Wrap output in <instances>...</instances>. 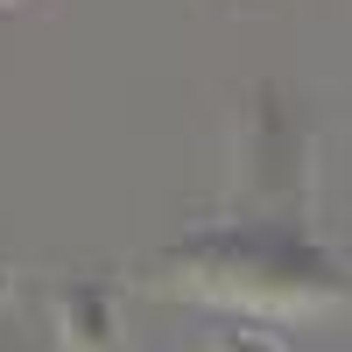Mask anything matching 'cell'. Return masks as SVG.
Returning <instances> with one entry per match:
<instances>
[{"mask_svg": "<svg viewBox=\"0 0 352 352\" xmlns=\"http://www.w3.org/2000/svg\"><path fill=\"white\" fill-rule=\"evenodd\" d=\"M64 345L71 352H120V331H113V303L92 282L64 289Z\"/></svg>", "mask_w": 352, "mask_h": 352, "instance_id": "obj_3", "label": "cell"}, {"mask_svg": "<svg viewBox=\"0 0 352 352\" xmlns=\"http://www.w3.org/2000/svg\"><path fill=\"white\" fill-rule=\"evenodd\" d=\"M162 296H190V303H219V310H254V317H296V310H331L345 296L338 261L303 240L282 219H240L219 232H190L176 240L155 275Z\"/></svg>", "mask_w": 352, "mask_h": 352, "instance_id": "obj_1", "label": "cell"}, {"mask_svg": "<svg viewBox=\"0 0 352 352\" xmlns=\"http://www.w3.org/2000/svg\"><path fill=\"white\" fill-rule=\"evenodd\" d=\"M219 352H282L268 331H232V338H219Z\"/></svg>", "mask_w": 352, "mask_h": 352, "instance_id": "obj_4", "label": "cell"}, {"mask_svg": "<svg viewBox=\"0 0 352 352\" xmlns=\"http://www.w3.org/2000/svg\"><path fill=\"white\" fill-rule=\"evenodd\" d=\"M310 141L303 127L289 120L282 92H254L240 113V197L247 204H268L261 219H282L275 204H303L310 190Z\"/></svg>", "mask_w": 352, "mask_h": 352, "instance_id": "obj_2", "label": "cell"}]
</instances>
